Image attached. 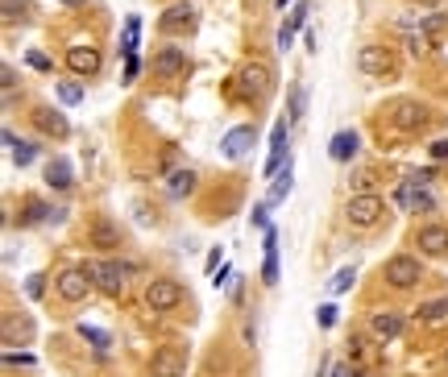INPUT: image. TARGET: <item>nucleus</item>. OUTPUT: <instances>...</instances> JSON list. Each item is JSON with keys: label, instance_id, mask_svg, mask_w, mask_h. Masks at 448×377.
Segmentation results:
<instances>
[{"label": "nucleus", "instance_id": "obj_1", "mask_svg": "<svg viewBox=\"0 0 448 377\" xmlns=\"http://www.w3.org/2000/svg\"><path fill=\"white\" fill-rule=\"evenodd\" d=\"M428 183H432V170H423V174H415V179H403V187H399V207L407 212H432V195H428Z\"/></svg>", "mask_w": 448, "mask_h": 377}, {"label": "nucleus", "instance_id": "obj_2", "mask_svg": "<svg viewBox=\"0 0 448 377\" xmlns=\"http://www.w3.org/2000/svg\"><path fill=\"white\" fill-rule=\"evenodd\" d=\"M382 212H386V199H382V195L361 191V195L349 199V224H357V228H374V224L382 220Z\"/></svg>", "mask_w": 448, "mask_h": 377}, {"label": "nucleus", "instance_id": "obj_3", "mask_svg": "<svg viewBox=\"0 0 448 377\" xmlns=\"http://www.w3.org/2000/svg\"><path fill=\"white\" fill-rule=\"evenodd\" d=\"M386 282L399 286V290H407V286H415L419 278H423V266H419V257H411V253H399V257H390L386 261Z\"/></svg>", "mask_w": 448, "mask_h": 377}, {"label": "nucleus", "instance_id": "obj_4", "mask_svg": "<svg viewBox=\"0 0 448 377\" xmlns=\"http://www.w3.org/2000/svg\"><path fill=\"white\" fill-rule=\"evenodd\" d=\"M145 303L154 307V311H175L183 303V286L175 278H154V282L145 286Z\"/></svg>", "mask_w": 448, "mask_h": 377}, {"label": "nucleus", "instance_id": "obj_5", "mask_svg": "<svg viewBox=\"0 0 448 377\" xmlns=\"http://www.w3.org/2000/svg\"><path fill=\"white\" fill-rule=\"evenodd\" d=\"M84 274H88L91 286H100L104 294H121V290H125V270L112 266V261H88Z\"/></svg>", "mask_w": 448, "mask_h": 377}, {"label": "nucleus", "instance_id": "obj_6", "mask_svg": "<svg viewBox=\"0 0 448 377\" xmlns=\"http://www.w3.org/2000/svg\"><path fill=\"white\" fill-rule=\"evenodd\" d=\"M270 88H274V71H270L266 62H249V67H241V95L262 100V95H270Z\"/></svg>", "mask_w": 448, "mask_h": 377}, {"label": "nucleus", "instance_id": "obj_7", "mask_svg": "<svg viewBox=\"0 0 448 377\" xmlns=\"http://www.w3.org/2000/svg\"><path fill=\"white\" fill-rule=\"evenodd\" d=\"M58 294L67 299V303H79V299H88V290H91V278L84 274V270H62L58 274Z\"/></svg>", "mask_w": 448, "mask_h": 377}, {"label": "nucleus", "instance_id": "obj_8", "mask_svg": "<svg viewBox=\"0 0 448 377\" xmlns=\"http://www.w3.org/2000/svg\"><path fill=\"white\" fill-rule=\"evenodd\" d=\"M100 62H104V58H100V50H95V46H71V50H67V67H71L79 79L95 75V71H100Z\"/></svg>", "mask_w": 448, "mask_h": 377}, {"label": "nucleus", "instance_id": "obj_9", "mask_svg": "<svg viewBox=\"0 0 448 377\" xmlns=\"http://www.w3.org/2000/svg\"><path fill=\"white\" fill-rule=\"evenodd\" d=\"M357 67L365 71V75H390V71H395L386 46H361L357 50Z\"/></svg>", "mask_w": 448, "mask_h": 377}, {"label": "nucleus", "instance_id": "obj_10", "mask_svg": "<svg viewBox=\"0 0 448 377\" xmlns=\"http://www.w3.org/2000/svg\"><path fill=\"white\" fill-rule=\"evenodd\" d=\"M286 133H291V121H278V125H274V133H270L266 179H274V174H278V166H282V153H286Z\"/></svg>", "mask_w": 448, "mask_h": 377}, {"label": "nucleus", "instance_id": "obj_11", "mask_svg": "<svg viewBox=\"0 0 448 377\" xmlns=\"http://www.w3.org/2000/svg\"><path fill=\"white\" fill-rule=\"evenodd\" d=\"M390 121H395V129H419V125H428V108L415 100H403V104H395Z\"/></svg>", "mask_w": 448, "mask_h": 377}, {"label": "nucleus", "instance_id": "obj_12", "mask_svg": "<svg viewBox=\"0 0 448 377\" xmlns=\"http://www.w3.org/2000/svg\"><path fill=\"white\" fill-rule=\"evenodd\" d=\"M419 249L432 253V257L448 253V228L444 224H423V228H419Z\"/></svg>", "mask_w": 448, "mask_h": 377}, {"label": "nucleus", "instance_id": "obj_13", "mask_svg": "<svg viewBox=\"0 0 448 377\" xmlns=\"http://www.w3.org/2000/svg\"><path fill=\"white\" fill-rule=\"evenodd\" d=\"M183 369H187L183 352H175V348H158L154 352V377H183Z\"/></svg>", "mask_w": 448, "mask_h": 377}, {"label": "nucleus", "instance_id": "obj_14", "mask_svg": "<svg viewBox=\"0 0 448 377\" xmlns=\"http://www.w3.org/2000/svg\"><path fill=\"white\" fill-rule=\"evenodd\" d=\"M195 25V8L191 4H171L166 13H162V29L166 34H183V29H191Z\"/></svg>", "mask_w": 448, "mask_h": 377}, {"label": "nucleus", "instance_id": "obj_15", "mask_svg": "<svg viewBox=\"0 0 448 377\" xmlns=\"http://www.w3.org/2000/svg\"><path fill=\"white\" fill-rule=\"evenodd\" d=\"M369 331H374L378 340H395V336L403 331V315H399V311H378V315L369 320Z\"/></svg>", "mask_w": 448, "mask_h": 377}, {"label": "nucleus", "instance_id": "obj_16", "mask_svg": "<svg viewBox=\"0 0 448 377\" xmlns=\"http://www.w3.org/2000/svg\"><path fill=\"white\" fill-rule=\"evenodd\" d=\"M34 121H38V129L50 133V137H67V133H71L67 116H62V112H54V108H38V112H34Z\"/></svg>", "mask_w": 448, "mask_h": 377}, {"label": "nucleus", "instance_id": "obj_17", "mask_svg": "<svg viewBox=\"0 0 448 377\" xmlns=\"http://www.w3.org/2000/svg\"><path fill=\"white\" fill-rule=\"evenodd\" d=\"M224 153L228 158H245L249 153V145H253V129L249 125H241V129H232V133H224Z\"/></svg>", "mask_w": 448, "mask_h": 377}, {"label": "nucleus", "instance_id": "obj_18", "mask_svg": "<svg viewBox=\"0 0 448 377\" xmlns=\"http://www.w3.org/2000/svg\"><path fill=\"white\" fill-rule=\"evenodd\" d=\"M357 145H361V137L353 133V129H345V133H336V137H332L328 153H332V162H349V158L357 153Z\"/></svg>", "mask_w": 448, "mask_h": 377}, {"label": "nucleus", "instance_id": "obj_19", "mask_svg": "<svg viewBox=\"0 0 448 377\" xmlns=\"http://www.w3.org/2000/svg\"><path fill=\"white\" fill-rule=\"evenodd\" d=\"M154 71H158V75H179V71H187V54H183L179 46L162 50V54L154 58Z\"/></svg>", "mask_w": 448, "mask_h": 377}, {"label": "nucleus", "instance_id": "obj_20", "mask_svg": "<svg viewBox=\"0 0 448 377\" xmlns=\"http://www.w3.org/2000/svg\"><path fill=\"white\" fill-rule=\"evenodd\" d=\"M46 183L54 191H67L75 179H71V162L67 158H54V162H46Z\"/></svg>", "mask_w": 448, "mask_h": 377}, {"label": "nucleus", "instance_id": "obj_21", "mask_svg": "<svg viewBox=\"0 0 448 377\" xmlns=\"http://www.w3.org/2000/svg\"><path fill=\"white\" fill-rule=\"evenodd\" d=\"M291 174H295V166H291V158H286V170H278V174H274V187H270V195H266L270 207H274V203H282V199L291 195Z\"/></svg>", "mask_w": 448, "mask_h": 377}, {"label": "nucleus", "instance_id": "obj_22", "mask_svg": "<svg viewBox=\"0 0 448 377\" xmlns=\"http://www.w3.org/2000/svg\"><path fill=\"white\" fill-rule=\"evenodd\" d=\"M88 240L95 245V249H117V245H121V236H117V228H112V224H104V220H100V224H91V228H88Z\"/></svg>", "mask_w": 448, "mask_h": 377}, {"label": "nucleus", "instance_id": "obj_23", "mask_svg": "<svg viewBox=\"0 0 448 377\" xmlns=\"http://www.w3.org/2000/svg\"><path fill=\"white\" fill-rule=\"evenodd\" d=\"M4 145H8V149H13V162H17V166H21V170H25V166H29V162H34V158H38V145H29V142H17V137H13V133H4Z\"/></svg>", "mask_w": 448, "mask_h": 377}, {"label": "nucleus", "instance_id": "obj_24", "mask_svg": "<svg viewBox=\"0 0 448 377\" xmlns=\"http://www.w3.org/2000/svg\"><path fill=\"white\" fill-rule=\"evenodd\" d=\"M415 315H419L423 324H436V320H444V315H448V299H432V303H423Z\"/></svg>", "mask_w": 448, "mask_h": 377}, {"label": "nucleus", "instance_id": "obj_25", "mask_svg": "<svg viewBox=\"0 0 448 377\" xmlns=\"http://www.w3.org/2000/svg\"><path fill=\"white\" fill-rule=\"evenodd\" d=\"M79 336L88 340L91 348H100V352H104V348L112 344V336H108V331H104V328H91V324H79Z\"/></svg>", "mask_w": 448, "mask_h": 377}, {"label": "nucleus", "instance_id": "obj_26", "mask_svg": "<svg viewBox=\"0 0 448 377\" xmlns=\"http://www.w3.org/2000/svg\"><path fill=\"white\" fill-rule=\"evenodd\" d=\"M137 34H141V21H137V17H129V21H125V38H121L125 58H133V54H137Z\"/></svg>", "mask_w": 448, "mask_h": 377}, {"label": "nucleus", "instance_id": "obj_27", "mask_svg": "<svg viewBox=\"0 0 448 377\" xmlns=\"http://www.w3.org/2000/svg\"><path fill=\"white\" fill-rule=\"evenodd\" d=\"M191 191H195V170H179V174L171 179V195L183 199V195H191Z\"/></svg>", "mask_w": 448, "mask_h": 377}, {"label": "nucleus", "instance_id": "obj_28", "mask_svg": "<svg viewBox=\"0 0 448 377\" xmlns=\"http://www.w3.org/2000/svg\"><path fill=\"white\" fill-rule=\"evenodd\" d=\"M58 100H62V104H79V100H84V88H79L75 79H67V83H58Z\"/></svg>", "mask_w": 448, "mask_h": 377}, {"label": "nucleus", "instance_id": "obj_29", "mask_svg": "<svg viewBox=\"0 0 448 377\" xmlns=\"http://www.w3.org/2000/svg\"><path fill=\"white\" fill-rule=\"evenodd\" d=\"M299 116H303V83H291V116H286V121L295 125Z\"/></svg>", "mask_w": 448, "mask_h": 377}, {"label": "nucleus", "instance_id": "obj_30", "mask_svg": "<svg viewBox=\"0 0 448 377\" xmlns=\"http://www.w3.org/2000/svg\"><path fill=\"white\" fill-rule=\"evenodd\" d=\"M262 282H266V286L278 282V249H274V253H266V261H262Z\"/></svg>", "mask_w": 448, "mask_h": 377}, {"label": "nucleus", "instance_id": "obj_31", "mask_svg": "<svg viewBox=\"0 0 448 377\" xmlns=\"http://www.w3.org/2000/svg\"><path fill=\"white\" fill-rule=\"evenodd\" d=\"M353 278H357V270H353V266H345V270L332 278V294H345V290L353 286Z\"/></svg>", "mask_w": 448, "mask_h": 377}, {"label": "nucleus", "instance_id": "obj_32", "mask_svg": "<svg viewBox=\"0 0 448 377\" xmlns=\"http://www.w3.org/2000/svg\"><path fill=\"white\" fill-rule=\"evenodd\" d=\"M444 25V17L440 13H428V17H419V34H436Z\"/></svg>", "mask_w": 448, "mask_h": 377}, {"label": "nucleus", "instance_id": "obj_33", "mask_svg": "<svg viewBox=\"0 0 448 377\" xmlns=\"http://www.w3.org/2000/svg\"><path fill=\"white\" fill-rule=\"evenodd\" d=\"M315 320H319V328H332V324H336V303H324V307L315 311Z\"/></svg>", "mask_w": 448, "mask_h": 377}, {"label": "nucleus", "instance_id": "obj_34", "mask_svg": "<svg viewBox=\"0 0 448 377\" xmlns=\"http://www.w3.org/2000/svg\"><path fill=\"white\" fill-rule=\"evenodd\" d=\"M407 50L411 54H423L428 50V34H407Z\"/></svg>", "mask_w": 448, "mask_h": 377}, {"label": "nucleus", "instance_id": "obj_35", "mask_svg": "<svg viewBox=\"0 0 448 377\" xmlns=\"http://www.w3.org/2000/svg\"><path fill=\"white\" fill-rule=\"evenodd\" d=\"M266 212H270V203H258V207H253V228H262V233L270 228V216H266Z\"/></svg>", "mask_w": 448, "mask_h": 377}, {"label": "nucleus", "instance_id": "obj_36", "mask_svg": "<svg viewBox=\"0 0 448 377\" xmlns=\"http://www.w3.org/2000/svg\"><path fill=\"white\" fill-rule=\"evenodd\" d=\"M42 290H46L42 274H34V278H29V282H25V294H29V299H42Z\"/></svg>", "mask_w": 448, "mask_h": 377}, {"label": "nucleus", "instance_id": "obj_37", "mask_svg": "<svg viewBox=\"0 0 448 377\" xmlns=\"http://www.w3.org/2000/svg\"><path fill=\"white\" fill-rule=\"evenodd\" d=\"M25 58H29V67H34V71H50V58H46V54H38V50H29Z\"/></svg>", "mask_w": 448, "mask_h": 377}, {"label": "nucleus", "instance_id": "obj_38", "mask_svg": "<svg viewBox=\"0 0 448 377\" xmlns=\"http://www.w3.org/2000/svg\"><path fill=\"white\" fill-rule=\"evenodd\" d=\"M4 361H8V365H34L29 352H4Z\"/></svg>", "mask_w": 448, "mask_h": 377}, {"label": "nucleus", "instance_id": "obj_39", "mask_svg": "<svg viewBox=\"0 0 448 377\" xmlns=\"http://www.w3.org/2000/svg\"><path fill=\"white\" fill-rule=\"evenodd\" d=\"M137 71H141V62H137V54L125 62V79H137Z\"/></svg>", "mask_w": 448, "mask_h": 377}, {"label": "nucleus", "instance_id": "obj_40", "mask_svg": "<svg viewBox=\"0 0 448 377\" xmlns=\"http://www.w3.org/2000/svg\"><path fill=\"white\" fill-rule=\"evenodd\" d=\"M228 278H232V270H228V266H220V274H216L212 282H216V286H228Z\"/></svg>", "mask_w": 448, "mask_h": 377}, {"label": "nucleus", "instance_id": "obj_41", "mask_svg": "<svg viewBox=\"0 0 448 377\" xmlns=\"http://www.w3.org/2000/svg\"><path fill=\"white\" fill-rule=\"evenodd\" d=\"M432 158H448V142H436V145H432Z\"/></svg>", "mask_w": 448, "mask_h": 377}, {"label": "nucleus", "instance_id": "obj_42", "mask_svg": "<svg viewBox=\"0 0 448 377\" xmlns=\"http://www.w3.org/2000/svg\"><path fill=\"white\" fill-rule=\"evenodd\" d=\"M4 17H8V21L17 17V0H4Z\"/></svg>", "mask_w": 448, "mask_h": 377}, {"label": "nucleus", "instance_id": "obj_43", "mask_svg": "<svg viewBox=\"0 0 448 377\" xmlns=\"http://www.w3.org/2000/svg\"><path fill=\"white\" fill-rule=\"evenodd\" d=\"M332 377H357V373H353L349 365H336V369H332Z\"/></svg>", "mask_w": 448, "mask_h": 377}, {"label": "nucleus", "instance_id": "obj_44", "mask_svg": "<svg viewBox=\"0 0 448 377\" xmlns=\"http://www.w3.org/2000/svg\"><path fill=\"white\" fill-rule=\"evenodd\" d=\"M62 4H88V0H62Z\"/></svg>", "mask_w": 448, "mask_h": 377}]
</instances>
